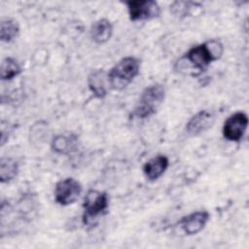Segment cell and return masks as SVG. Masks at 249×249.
I'll return each mask as SVG.
<instances>
[{"instance_id": "6da1fadb", "label": "cell", "mask_w": 249, "mask_h": 249, "mask_svg": "<svg viewBox=\"0 0 249 249\" xmlns=\"http://www.w3.org/2000/svg\"><path fill=\"white\" fill-rule=\"evenodd\" d=\"M224 52L223 44L216 39L208 40L204 43L192 47L182 57L192 68L199 73L204 71L211 62L219 59Z\"/></svg>"}, {"instance_id": "7a4b0ae2", "label": "cell", "mask_w": 249, "mask_h": 249, "mask_svg": "<svg viewBox=\"0 0 249 249\" xmlns=\"http://www.w3.org/2000/svg\"><path fill=\"white\" fill-rule=\"evenodd\" d=\"M140 60L134 56H125L120 59L107 73L110 88L123 89L138 75Z\"/></svg>"}, {"instance_id": "3957f363", "label": "cell", "mask_w": 249, "mask_h": 249, "mask_svg": "<svg viewBox=\"0 0 249 249\" xmlns=\"http://www.w3.org/2000/svg\"><path fill=\"white\" fill-rule=\"evenodd\" d=\"M165 89L161 84H154L141 92L133 109V116L137 119H146L154 115L164 100Z\"/></svg>"}, {"instance_id": "277c9868", "label": "cell", "mask_w": 249, "mask_h": 249, "mask_svg": "<svg viewBox=\"0 0 249 249\" xmlns=\"http://www.w3.org/2000/svg\"><path fill=\"white\" fill-rule=\"evenodd\" d=\"M108 202V195L105 192L89 190L87 193L83 203L84 223L89 224V221H92L101 215L107 209Z\"/></svg>"}, {"instance_id": "5b68a950", "label": "cell", "mask_w": 249, "mask_h": 249, "mask_svg": "<svg viewBox=\"0 0 249 249\" xmlns=\"http://www.w3.org/2000/svg\"><path fill=\"white\" fill-rule=\"evenodd\" d=\"M82 193V185L74 178L68 177L58 181L54 188V200L65 206L75 202Z\"/></svg>"}, {"instance_id": "8992f818", "label": "cell", "mask_w": 249, "mask_h": 249, "mask_svg": "<svg viewBox=\"0 0 249 249\" xmlns=\"http://www.w3.org/2000/svg\"><path fill=\"white\" fill-rule=\"evenodd\" d=\"M127 12L130 20H145L159 17L160 10L154 0H130L126 1Z\"/></svg>"}, {"instance_id": "52a82bcc", "label": "cell", "mask_w": 249, "mask_h": 249, "mask_svg": "<svg viewBox=\"0 0 249 249\" xmlns=\"http://www.w3.org/2000/svg\"><path fill=\"white\" fill-rule=\"evenodd\" d=\"M248 125V117L243 112L231 114L224 123L223 136L232 142H238L242 139Z\"/></svg>"}, {"instance_id": "ba28073f", "label": "cell", "mask_w": 249, "mask_h": 249, "mask_svg": "<svg viewBox=\"0 0 249 249\" xmlns=\"http://www.w3.org/2000/svg\"><path fill=\"white\" fill-rule=\"evenodd\" d=\"M209 213L205 210L196 211L187 216L182 217L178 224L182 228L183 231L188 235L196 234L205 227L209 220Z\"/></svg>"}, {"instance_id": "9c48e42d", "label": "cell", "mask_w": 249, "mask_h": 249, "mask_svg": "<svg viewBox=\"0 0 249 249\" xmlns=\"http://www.w3.org/2000/svg\"><path fill=\"white\" fill-rule=\"evenodd\" d=\"M215 115L208 110H201L194 115L186 124V131L190 135H198L212 126Z\"/></svg>"}, {"instance_id": "30bf717a", "label": "cell", "mask_w": 249, "mask_h": 249, "mask_svg": "<svg viewBox=\"0 0 249 249\" xmlns=\"http://www.w3.org/2000/svg\"><path fill=\"white\" fill-rule=\"evenodd\" d=\"M169 164L168 158L164 155H158L145 162L143 173L150 181L158 180L167 169Z\"/></svg>"}, {"instance_id": "8fae6325", "label": "cell", "mask_w": 249, "mask_h": 249, "mask_svg": "<svg viewBox=\"0 0 249 249\" xmlns=\"http://www.w3.org/2000/svg\"><path fill=\"white\" fill-rule=\"evenodd\" d=\"M88 85L96 97H104L107 94V86H109L107 73L102 69L91 71L88 77Z\"/></svg>"}, {"instance_id": "7c38bea8", "label": "cell", "mask_w": 249, "mask_h": 249, "mask_svg": "<svg viewBox=\"0 0 249 249\" xmlns=\"http://www.w3.org/2000/svg\"><path fill=\"white\" fill-rule=\"evenodd\" d=\"M113 33V26L107 18H100L92 23L90 37L97 44H103L110 40Z\"/></svg>"}, {"instance_id": "4fadbf2b", "label": "cell", "mask_w": 249, "mask_h": 249, "mask_svg": "<svg viewBox=\"0 0 249 249\" xmlns=\"http://www.w3.org/2000/svg\"><path fill=\"white\" fill-rule=\"evenodd\" d=\"M18 172V164L12 158H2L0 160V180L8 183L15 179Z\"/></svg>"}, {"instance_id": "5bb4252c", "label": "cell", "mask_w": 249, "mask_h": 249, "mask_svg": "<svg viewBox=\"0 0 249 249\" xmlns=\"http://www.w3.org/2000/svg\"><path fill=\"white\" fill-rule=\"evenodd\" d=\"M1 79L9 81L18 76L21 72V67L18 62L13 57H6L1 62Z\"/></svg>"}, {"instance_id": "9a60e30c", "label": "cell", "mask_w": 249, "mask_h": 249, "mask_svg": "<svg viewBox=\"0 0 249 249\" xmlns=\"http://www.w3.org/2000/svg\"><path fill=\"white\" fill-rule=\"evenodd\" d=\"M19 31L17 21L12 18H4L0 22V38L3 42H11L15 39Z\"/></svg>"}, {"instance_id": "2e32d148", "label": "cell", "mask_w": 249, "mask_h": 249, "mask_svg": "<svg viewBox=\"0 0 249 249\" xmlns=\"http://www.w3.org/2000/svg\"><path fill=\"white\" fill-rule=\"evenodd\" d=\"M76 138L65 135H57L52 141V149L58 154H66L75 146Z\"/></svg>"}, {"instance_id": "e0dca14e", "label": "cell", "mask_w": 249, "mask_h": 249, "mask_svg": "<svg viewBox=\"0 0 249 249\" xmlns=\"http://www.w3.org/2000/svg\"><path fill=\"white\" fill-rule=\"evenodd\" d=\"M197 3L194 2H184V1H176L173 2L170 6V10L177 17H186L194 6H196Z\"/></svg>"}]
</instances>
